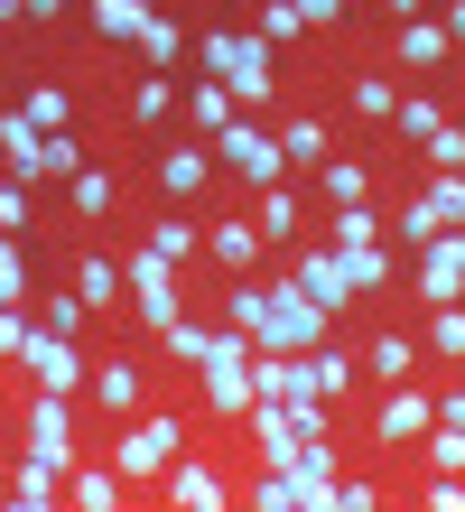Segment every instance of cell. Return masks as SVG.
<instances>
[{"mask_svg":"<svg viewBox=\"0 0 465 512\" xmlns=\"http://www.w3.org/2000/svg\"><path fill=\"white\" fill-rule=\"evenodd\" d=\"M233 326L252 336L261 354H317L326 345V308L307 298L298 280H270V289H233Z\"/></svg>","mask_w":465,"mask_h":512,"instance_id":"6da1fadb","label":"cell"},{"mask_svg":"<svg viewBox=\"0 0 465 512\" xmlns=\"http://www.w3.org/2000/svg\"><path fill=\"white\" fill-rule=\"evenodd\" d=\"M103 457L131 475V494H159V475L186 457V419H177V410H131V419L112 429V447H103Z\"/></svg>","mask_w":465,"mask_h":512,"instance_id":"7a4b0ae2","label":"cell"},{"mask_svg":"<svg viewBox=\"0 0 465 512\" xmlns=\"http://www.w3.org/2000/svg\"><path fill=\"white\" fill-rule=\"evenodd\" d=\"M196 56H205V75L224 84L233 103H261L270 84H279V66H270V38H252V28H205V38H196Z\"/></svg>","mask_w":465,"mask_h":512,"instance_id":"3957f363","label":"cell"},{"mask_svg":"<svg viewBox=\"0 0 465 512\" xmlns=\"http://www.w3.org/2000/svg\"><path fill=\"white\" fill-rule=\"evenodd\" d=\"M252 354H261V345L242 336V326H224V336L205 345L196 373H205V410H214V419H242V410L261 401V391H252Z\"/></svg>","mask_w":465,"mask_h":512,"instance_id":"277c9868","label":"cell"},{"mask_svg":"<svg viewBox=\"0 0 465 512\" xmlns=\"http://www.w3.org/2000/svg\"><path fill=\"white\" fill-rule=\"evenodd\" d=\"M19 457H38L56 475H75V401H56V391H28V410H19Z\"/></svg>","mask_w":465,"mask_h":512,"instance_id":"5b68a950","label":"cell"},{"mask_svg":"<svg viewBox=\"0 0 465 512\" xmlns=\"http://www.w3.org/2000/svg\"><path fill=\"white\" fill-rule=\"evenodd\" d=\"M214 168H233L242 187H279V177H289V159H279V131H261V122H233L214 131Z\"/></svg>","mask_w":465,"mask_h":512,"instance_id":"8992f818","label":"cell"},{"mask_svg":"<svg viewBox=\"0 0 465 512\" xmlns=\"http://www.w3.org/2000/svg\"><path fill=\"white\" fill-rule=\"evenodd\" d=\"M19 373L38 382V391H56V401H84V354H75V336L28 326V336H19Z\"/></svg>","mask_w":465,"mask_h":512,"instance_id":"52a82bcc","label":"cell"},{"mask_svg":"<svg viewBox=\"0 0 465 512\" xmlns=\"http://www.w3.org/2000/svg\"><path fill=\"white\" fill-rule=\"evenodd\" d=\"M121 289L140 298V317L159 326V336H168V326L186 317V308H177V261H168V252H149V243H140L131 261H121Z\"/></svg>","mask_w":465,"mask_h":512,"instance_id":"ba28073f","label":"cell"},{"mask_svg":"<svg viewBox=\"0 0 465 512\" xmlns=\"http://www.w3.org/2000/svg\"><path fill=\"white\" fill-rule=\"evenodd\" d=\"M428 429H438V391H419V382H382V410H372V438H382V447H419Z\"/></svg>","mask_w":465,"mask_h":512,"instance_id":"9c48e42d","label":"cell"},{"mask_svg":"<svg viewBox=\"0 0 465 512\" xmlns=\"http://www.w3.org/2000/svg\"><path fill=\"white\" fill-rule=\"evenodd\" d=\"M159 503H168V512H224V503H233V485L196 457V447H186V457L159 475Z\"/></svg>","mask_w":465,"mask_h":512,"instance_id":"30bf717a","label":"cell"},{"mask_svg":"<svg viewBox=\"0 0 465 512\" xmlns=\"http://www.w3.org/2000/svg\"><path fill=\"white\" fill-rule=\"evenodd\" d=\"M93 410H103V419L149 410V373L131 364V354H103V364H93Z\"/></svg>","mask_w":465,"mask_h":512,"instance_id":"8fae6325","label":"cell"},{"mask_svg":"<svg viewBox=\"0 0 465 512\" xmlns=\"http://www.w3.org/2000/svg\"><path fill=\"white\" fill-rule=\"evenodd\" d=\"M419 298H428V308L465 298V233H438V243H419Z\"/></svg>","mask_w":465,"mask_h":512,"instance_id":"7c38bea8","label":"cell"},{"mask_svg":"<svg viewBox=\"0 0 465 512\" xmlns=\"http://www.w3.org/2000/svg\"><path fill=\"white\" fill-rule=\"evenodd\" d=\"M66 503H75V512H121V503H131V475H121L112 457H75Z\"/></svg>","mask_w":465,"mask_h":512,"instance_id":"4fadbf2b","label":"cell"},{"mask_svg":"<svg viewBox=\"0 0 465 512\" xmlns=\"http://www.w3.org/2000/svg\"><path fill=\"white\" fill-rule=\"evenodd\" d=\"M289 280L307 289V298H317V308L335 317V308H345V298H354V280H345V252H335V243H307L298 252V270H289Z\"/></svg>","mask_w":465,"mask_h":512,"instance_id":"5bb4252c","label":"cell"},{"mask_svg":"<svg viewBox=\"0 0 465 512\" xmlns=\"http://www.w3.org/2000/svg\"><path fill=\"white\" fill-rule=\"evenodd\" d=\"M205 177H214V149H205V140H186V149H168V140H159V196L196 205V196H205Z\"/></svg>","mask_w":465,"mask_h":512,"instance_id":"9a60e30c","label":"cell"},{"mask_svg":"<svg viewBox=\"0 0 465 512\" xmlns=\"http://www.w3.org/2000/svg\"><path fill=\"white\" fill-rule=\"evenodd\" d=\"M279 159H289L298 177H317V168L335 159V131H326V122H307V112H298V122H279Z\"/></svg>","mask_w":465,"mask_h":512,"instance_id":"2e32d148","label":"cell"},{"mask_svg":"<svg viewBox=\"0 0 465 512\" xmlns=\"http://www.w3.org/2000/svg\"><path fill=\"white\" fill-rule=\"evenodd\" d=\"M252 391L261 401H307V391H317L307 382V354H252Z\"/></svg>","mask_w":465,"mask_h":512,"instance_id":"e0dca14e","label":"cell"},{"mask_svg":"<svg viewBox=\"0 0 465 512\" xmlns=\"http://www.w3.org/2000/svg\"><path fill=\"white\" fill-rule=\"evenodd\" d=\"M252 196H261V205H252V224L270 233V243H298V233H307V224H298V187H289V177H279V187H252Z\"/></svg>","mask_w":465,"mask_h":512,"instance_id":"ac0fdd59","label":"cell"},{"mask_svg":"<svg viewBox=\"0 0 465 512\" xmlns=\"http://www.w3.org/2000/svg\"><path fill=\"white\" fill-rule=\"evenodd\" d=\"M10 503H19V512L66 503V475H56V466H38V457H19V466H10Z\"/></svg>","mask_w":465,"mask_h":512,"instance_id":"d6986e66","label":"cell"},{"mask_svg":"<svg viewBox=\"0 0 465 512\" xmlns=\"http://www.w3.org/2000/svg\"><path fill=\"white\" fill-rule=\"evenodd\" d=\"M456 38H447V19H400V66H447Z\"/></svg>","mask_w":465,"mask_h":512,"instance_id":"ffe728a7","label":"cell"},{"mask_svg":"<svg viewBox=\"0 0 465 512\" xmlns=\"http://www.w3.org/2000/svg\"><path fill=\"white\" fill-rule=\"evenodd\" d=\"M38 149H47V131L28 112H0V159H10V177H38Z\"/></svg>","mask_w":465,"mask_h":512,"instance_id":"44dd1931","label":"cell"},{"mask_svg":"<svg viewBox=\"0 0 465 512\" xmlns=\"http://www.w3.org/2000/svg\"><path fill=\"white\" fill-rule=\"evenodd\" d=\"M419 354H438V364H465V298L428 308V336H419Z\"/></svg>","mask_w":465,"mask_h":512,"instance_id":"7402d4cb","label":"cell"},{"mask_svg":"<svg viewBox=\"0 0 465 512\" xmlns=\"http://www.w3.org/2000/svg\"><path fill=\"white\" fill-rule=\"evenodd\" d=\"M326 243L335 252H372V243H382V215H372V205H335V215H326Z\"/></svg>","mask_w":465,"mask_h":512,"instance_id":"603a6c76","label":"cell"},{"mask_svg":"<svg viewBox=\"0 0 465 512\" xmlns=\"http://www.w3.org/2000/svg\"><path fill=\"white\" fill-rule=\"evenodd\" d=\"M205 252L224 261V270H252V252H261V224H233V215H224V224H205Z\"/></svg>","mask_w":465,"mask_h":512,"instance_id":"cb8c5ba5","label":"cell"},{"mask_svg":"<svg viewBox=\"0 0 465 512\" xmlns=\"http://www.w3.org/2000/svg\"><path fill=\"white\" fill-rule=\"evenodd\" d=\"M75 298H84L93 317H103L112 298H121V261H103V252H84V261H75Z\"/></svg>","mask_w":465,"mask_h":512,"instance_id":"d4e9b609","label":"cell"},{"mask_svg":"<svg viewBox=\"0 0 465 512\" xmlns=\"http://www.w3.org/2000/svg\"><path fill=\"white\" fill-rule=\"evenodd\" d=\"M363 373L410 382V373H419V336H372V345H363Z\"/></svg>","mask_w":465,"mask_h":512,"instance_id":"484cf974","label":"cell"},{"mask_svg":"<svg viewBox=\"0 0 465 512\" xmlns=\"http://www.w3.org/2000/svg\"><path fill=\"white\" fill-rule=\"evenodd\" d=\"M131 47H140V56H149V66H159V75H168V66H177V56H186V28H177L168 10H149V19H140V38H131Z\"/></svg>","mask_w":465,"mask_h":512,"instance_id":"4316f807","label":"cell"},{"mask_svg":"<svg viewBox=\"0 0 465 512\" xmlns=\"http://www.w3.org/2000/svg\"><path fill=\"white\" fill-rule=\"evenodd\" d=\"M186 122H196V140L214 149V131H224V122H233V94H224V84H214V75H205V84H196V94H186Z\"/></svg>","mask_w":465,"mask_h":512,"instance_id":"83f0119b","label":"cell"},{"mask_svg":"<svg viewBox=\"0 0 465 512\" xmlns=\"http://www.w3.org/2000/svg\"><path fill=\"white\" fill-rule=\"evenodd\" d=\"M317 187H326V205H363V196H372V168H363V159H326Z\"/></svg>","mask_w":465,"mask_h":512,"instance_id":"f1b7e54d","label":"cell"},{"mask_svg":"<svg viewBox=\"0 0 465 512\" xmlns=\"http://www.w3.org/2000/svg\"><path fill=\"white\" fill-rule=\"evenodd\" d=\"M168 112H177V84H168L159 66H149V75H140V94H131V122H140V131H159Z\"/></svg>","mask_w":465,"mask_h":512,"instance_id":"f546056e","label":"cell"},{"mask_svg":"<svg viewBox=\"0 0 465 512\" xmlns=\"http://www.w3.org/2000/svg\"><path fill=\"white\" fill-rule=\"evenodd\" d=\"M252 38H270V47H289V38H307V19H298V0H261V10H252Z\"/></svg>","mask_w":465,"mask_h":512,"instance_id":"4dcf8cb0","label":"cell"},{"mask_svg":"<svg viewBox=\"0 0 465 512\" xmlns=\"http://www.w3.org/2000/svg\"><path fill=\"white\" fill-rule=\"evenodd\" d=\"M140 19H149V0H93V28L103 38H140Z\"/></svg>","mask_w":465,"mask_h":512,"instance_id":"1f68e13d","label":"cell"},{"mask_svg":"<svg viewBox=\"0 0 465 512\" xmlns=\"http://www.w3.org/2000/svg\"><path fill=\"white\" fill-rule=\"evenodd\" d=\"M19 112H28V122H38V131H66V122H75V103H66V84H38V94H28Z\"/></svg>","mask_w":465,"mask_h":512,"instance_id":"d6a6232c","label":"cell"},{"mask_svg":"<svg viewBox=\"0 0 465 512\" xmlns=\"http://www.w3.org/2000/svg\"><path fill=\"white\" fill-rule=\"evenodd\" d=\"M66 196H75V215H112V177H103V168H75Z\"/></svg>","mask_w":465,"mask_h":512,"instance_id":"836d02e7","label":"cell"},{"mask_svg":"<svg viewBox=\"0 0 465 512\" xmlns=\"http://www.w3.org/2000/svg\"><path fill=\"white\" fill-rule=\"evenodd\" d=\"M307 382H317L326 401H335V391L354 382V354H335V345H317V354H307Z\"/></svg>","mask_w":465,"mask_h":512,"instance_id":"e575fe53","label":"cell"},{"mask_svg":"<svg viewBox=\"0 0 465 512\" xmlns=\"http://www.w3.org/2000/svg\"><path fill=\"white\" fill-rule=\"evenodd\" d=\"M354 112H363V122H391V112H400L391 75H354Z\"/></svg>","mask_w":465,"mask_h":512,"instance_id":"d590c367","label":"cell"},{"mask_svg":"<svg viewBox=\"0 0 465 512\" xmlns=\"http://www.w3.org/2000/svg\"><path fill=\"white\" fill-rule=\"evenodd\" d=\"M84 168V140L75 131H47V149H38V177H75Z\"/></svg>","mask_w":465,"mask_h":512,"instance_id":"8d00e7d4","label":"cell"},{"mask_svg":"<svg viewBox=\"0 0 465 512\" xmlns=\"http://www.w3.org/2000/svg\"><path fill=\"white\" fill-rule=\"evenodd\" d=\"M438 233H447V215H438L428 196H410V205H400V243H438Z\"/></svg>","mask_w":465,"mask_h":512,"instance_id":"74e56055","label":"cell"},{"mask_svg":"<svg viewBox=\"0 0 465 512\" xmlns=\"http://www.w3.org/2000/svg\"><path fill=\"white\" fill-rule=\"evenodd\" d=\"M19 298H28V252L0 233V308H19Z\"/></svg>","mask_w":465,"mask_h":512,"instance_id":"f35d334b","label":"cell"},{"mask_svg":"<svg viewBox=\"0 0 465 512\" xmlns=\"http://www.w3.org/2000/svg\"><path fill=\"white\" fill-rule=\"evenodd\" d=\"M149 252H168V261L205 252V224H149Z\"/></svg>","mask_w":465,"mask_h":512,"instance_id":"ab89813d","label":"cell"},{"mask_svg":"<svg viewBox=\"0 0 465 512\" xmlns=\"http://www.w3.org/2000/svg\"><path fill=\"white\" fill-rule=\"evenodd\" d=\"M84 317H93V308H84L75 289H66V298H47V308H38V326H47V336H84Z\"/></svg>","mask_w":465,"mask_h":512,"instance_id":"60d3db41","label":"cell"},{"mask_svg":"<svg viewBox=\"0 0 465 512\" xmlns=\"http://www.w3.org/2000/svg\"><path fill=\"white\" fill-rule=\"evenodd\" d=\"M345 280H354V298H372V289H391V261L382 252H345Z\"/></svg>","mask_w":465,"mask_h":512,"instance_id":"b9f144b4","label":"cell"},{"mask_svg":"<svg viewBox=\"0 0 465 512\" xmlns=\"http://www.w3.org/2000/svg\"><path fill=\"white\" fill-rule=\"evenodd\" d=\"M428 168H465V122H438V131H428Z\"/></svg>","mask_w":465,"mask_h":512,"instance_id":"7bdbcfd3","label":"cell"},{"mask_svg":"<svg viewBox=\"0 0 465 512\" xmlns=\"http://www.w3.org/2000/svg\"><path fill=\"white\" fill-rule=\"evenodd\" d=\"M159 345L177 354V364H205V345H214V336H205V326H186V317H177V326H168V336H159Z\"/></svg>","mask_w":465,"mask_h":512,"instance_id":"ee69618b","label":"cell"},{"mask_svg":"<svg viewBox=\"0 0 465 512\" xmlns=\"http://www.w3.org/2000/svg\"><path fill=\"white\" fill-rule=\"evenodd\" d=\"M419 503H428V512H465V475H428Z\"/></svg>","mask_w":465,"mask_h":512,"instance_id":"f6af8a7d","label":"cell"},{"mask_svg":"<svg viewBox=\"0 0 465 512\" xmlns=\"http://www.w3.org/2000/svg\"><path fill=\"white\" fill-rule=\"evenodd\" d=\"M391 122H400V131H410V140H428V131H438V122H447V112H438V103H400V112H391Z\"/></svg>","mask_w":465,"mask_h":512,"instance_id":"bcb514c9","label":"cell"},{"mask_svg":"<svg viewBox=\"0 0 465 512\" xmlns=\"http://www.w3.org/2000/svg\"><path fill=\"white\" fill-rule=\"evenodd\" d=\"M0 224H10V233L28 224V177H0Z\"/></svg>","mask_w":465,"mask_h":512,"instance_id":"7dc6e473","label":"cell"},{"mask_svg":"<svg viewBox=\"0 0 465 512\" xmlns=\"http://www.w3.org/2000/svg\"><path fill=\"white\" fill-rule=\"evenodd\" d=\"M19 336H28V308H0V364H19Z\"/></svg>","mask_w":465,"mask_h":512,"instance_id":"c3c4849f","label":"cell"},{"mask_svg":"<svg viewBox=\"0 0 465 512\" xmlns=\"http://www.w3.org/2000/svg\"><path fill=\"white\" fill-rule=\"evenodd\" d=\"M438 429H465V382H447V391H438Z\"/></svg>","mask_w":465,"mask_h":512,"instance_id":"681fc988","label":"cell"},{"mask_svg":"<svg viewBox=\"0 0 465 512\" xmlns=\"http://www.w3.org/2000/svg\"><path fill=\"white\" fill-rule=\"evenodd\" d=\"M335 10H345V0H298V19H307V28H326Z\"/></svg>","mask_w":465,"mask_h":512,"instance_id":"f907efd6","label":"cell"},{"mask_svg":"<svg viewBox=\"0 0 465 512\" xmlns=\"http://www.w3.org/2000/svg\"><path fill=\"white\" fill-rule=\"evenodd\" d=\"M438 10H447V38L465 47V0H438Z\"/></svg>","mask_w":465,"mask_h":512,"instance_id":"816d5d0a","label":"cell"},{"mask_svg":"<svg viewBox=\"0 0 465 512\" xmlns=\"http://www.w3.org/2000/svg\"><path fill=\"white\" fill-rule=\"evenodd\" d=\"M56 10H66V0H19V19H56Z\"/></svg>","mask_w":465,"mask_h":512,"instance_id":"f5cc1de1","label":"cell"}]
</instances>
